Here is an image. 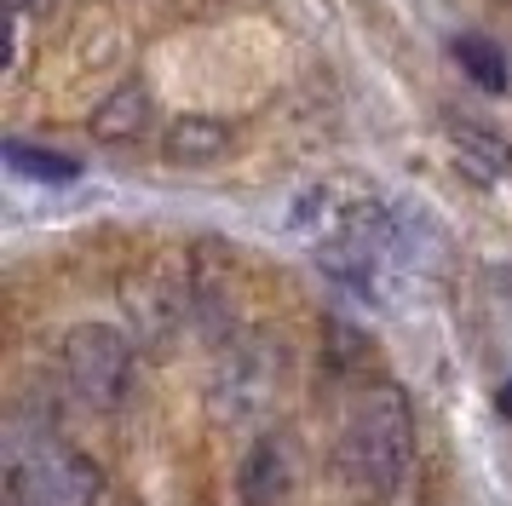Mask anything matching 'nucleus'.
Masks as SVG:
<instances>
[{
  "mask_svg": "<svg viewBox=\"0 0 512 506\" xmlns=\"http://www.w3.org/2000/svg\"><path fill=\"white\" fill-rule=\"evenodd\" d=\"M156 127V98L144 81H121L104 104L93 110V138L98 144H139Z\"/></svg>",
  "mask_w": 512,
  "mask_h": 506,
  "instance_id": "obj_7",
  "label": "nucleus"
},
{
  "mask_svg": "<svg viewBox=\"0 0 512 506\" xmlns=\"http://www.w3.org/2000/svg\"><path fill=\"white\" fill-rule=\"evenodd\" d=\"M495 409H501V414H507V420H512V380H507V386H501V391H495Z\"/></svg>",
  "mask_w": 512,
  "mask_h": 506,
  "instance_id": "obj_12",
  "label": "nucleus"
},
{
  "mask_svg": "<svg viewBox=\"0 0 512 506\" xmlns=\"http://www.w3.org/2000/svg\"><path fill=\"white\" fill-rule=\"evenodd\" d=\"M340 478L369 495V501H386L403 489L409 478V460H415V414H409V397L397 386H369L357 403L346 409V426H340Z\"/></svg>",
  "mask_w": 512,
  "mask_h": 506,
  "instance_id": "obj_1",
  "label": "nucleus"
},
{
  "mask_svg": "<svg viewBox=\"0 0 512 506\" xmlns=\"http://www.w3.org/2000/svg\"><path fill=\"white\" fill-rule=\"evenodd\" d=\"M58 363H64V386L87 409H121L133 391V340L110 322H75Z\"/></svg>",
  "mask_w": 512,
  "mask_h": 506,
  "instance_id": "obj_4",
  "label": "nucleus"
},
{
  "mask_svg": "<svg viewBox=\"0 0 512 506\" xmlns=\"http://www.w3.org/2000/svg\"><path fill=\"white\" fill-rule=\"evenodd\" d=\"M6 167L12 173H24L35 184H75L81 179V161L75 156H58V150H41V144H29V138H6Z\"/></svg>",
  "mask_w": 512,
  "mask_h": 506,
  "instance_id": "obj_10",
  "label": "nucleus"
},
{
  "mask_svg": "<svg viewBox=\"0 0 512 506\" xmlns=\"http://www.w3.org/2000/svg\"><path fill=\"white\" fill-rule=\"evenodd\" d=\"M449 144H455V161H461L472 179L495 184L501 173H512V144L484 121H449Z\"/></svg>",
  "mask_w": 512,
  "mask_h": 506,
  "instance_id": "obj_9",
  "label": "nucleus"
},
{
  "mask_svg": "<svg viewBox=\"0 0 512 506\" xmlns=\"http://www.w3.org/2000/svg\"><path fill=\"white\" fill-rule=\"evenodd\" d=\"M294 443L282 432H259L254 449L242 455V466H236V495L248 506H277L288 489H294Z\"/></svg>",
  "mask_w": 512,
  "mask_h": 506,
  "instance_id": "obj_6",
  "label": "nucleus"
},
{
  "mask_svg": "<svg viewBox=\"0 0 512 506\" xmlns=\"http://www.w3.org/2000/svg\"><path fill=\"white\" fill-rule=\"evenodd\" d=\"M225 150H231V121H219V115H179L162 133V156L173 167H208Z\"/></svg>",
  "mask_w": 512,
  "mask_h": 506,
  "instance_id": "obj_8",
  "label": "nucleus"
},
{
  "mask_svg": "<svg viewBox=\"0 0 512 506\" xmlns=\"http://www.w3.org/2000/svg\"><path fill=\"white\" fill-rule=\"evenodd\" d=\"M455 64L466 69V81H478L484 92H507L512 75H507V58H501V46L484 41V35H455Z\"/></svg>",
  "mask_w": 512,
  "mask_h": 506,
  "instance_id": "obj_11",
  "label": "nucleus"
},
{
  "mask_svg": "<svg viewBox=\"0 0 512 506\" xmlns=\"http://www.w3.org/2000/svg\"><path fill=\"white\" fill-rule=\"evenodd\" d=\"M121 305L133 317L139 345H167L190 322V271L179 276V271H167V265H150V271L127 276Z\"/></svg>",
  "mask_w": 512,
  "mask_h": 506,
  "instance_id": "obj_5",
  "label": "nucleus"
},
{
  "mask_svg": "<svg viewBox=\"0 0 512 506\" xmlns=\"http://www.w3.org/2000/svg\"><path fill=\"white\" fill-rule=\"evenodd\" d=\"M288 386V345L277 334H236L219 345V363L208 374V414L219 426H259L271 420Z\"/></svg>",
  "mask_w": 512,
  "mask_h": 506,
  "instance_id": "obj_3",
  "label": "nucleus"
},
{
  "mask_svg": "<svg viewBox=\"0 0 512 506\" xmlns=\"http://www.w3.org/2000/svg\"><path fill=\"white\" fill-rule=\"evenodd\" d=\"M104 472L24 409L6 420V506H93Z\"/></svg>",
  "mask_w": 512,
  "mask_h": 506,
  "instance_id": "obj_2",
  "label": "nucleus"
},
{
  "mask_svg": "<svg viewBox=\"0 0 512 506\" xmlns=\"http://www.w3.org/2000/svg\"><path fill=\"white\" fill-rule=\"evenodd\" d=\"M35 6H47V0H12V12H35Z\"/></svg>",
  "mask_w": 512,
  "mask_h": 506,
  "instance_id": "obj_13",
  "label": "nucleus"
}]
</instances>
